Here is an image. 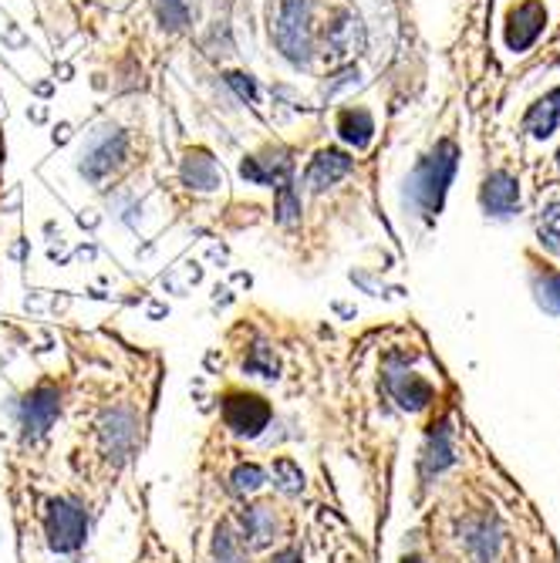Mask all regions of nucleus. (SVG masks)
<instances>
[{"label": "nucleus", "instance_id": "f257e3e1", "mask_svg": "<svg viewBox=\"0 0 560 563\" xmlns=\"http://www.w3.org/2000/svg\"><path fill=\"white\" fill-rule=\"evenodd\" d=\"M455 169H460V148H455V142L442 139L413 169L409 183H405V202H413V210L426 220L439 217L446 192L455 179Z\"/></svg>", "mask_w": 560, "mask_h": 563}, {"label": "nucleus", "instance_id": "f03ea898", "mask_svg": "<svg viewBox=\"0 0 560 563\" xmlns=\"http://www.w3.org/2000/svg\"><path fill=\"white\" fill-rule=\"evenodd\" d=\"M274 41L281 55L304 68L311 62V8L308 0H281L274 14Z\"/></svg>", "mask_w": 560, "mask_h": 563}, {"label": "nucleus", "instance_id": "7ed1b4c3", "mask_svg": "<svg viewBox=\"0 0 560 563\" xmlns=\"http://www.w3.org/2000/svg\"><path fill=\"white\" fill-rule=\"evenodd\" d=\"M44 533H47V547L55 553H75L85 543L88 533V514L85 506L75 499H51L47 506V520H44Z\"/></svg>", "mask_w": 560, "mask_h": 563}, {"label": "nucleus", "instance_id": "20e7f679", "mask_svg": "<svg viewBox=\"0 0 560 563\" xmlns=\"http://www.w3.org/2000/svg\"><path fill=\"white\" fill-rule=\"evenodd\" d=\"M223 422L240 439H257L271 422V405L261 395L250 391H230L223 398Z\"/></svg>", "mask_w": 560, "mask_h": 563}, {"label": "nucleus", "instance_id": "39448f33", "mask_svg": "<svg viewBox=\"0 0 560 563\" xmlns=\"http://www.w3.org/2000/svg\"><path fill=\"white\" fill-rule=\"evenodd\" d=\"M62 412V391L55 385H37L18 401V422L24 439H41L51 426H55Z\"/></svg>", "mask_w": 560, "mask_h": 563}, {"label": "nucleus", "instance_id": "423d86ee", "mask_svg": "<svg viewBox=\"0 0 560 563\" xmlns=\"http://www.w3.org/2000/svg\"><path fill=\"white\" fill-rule=\"evenodd\" d=\"M125 159V135L119 129H106L101 135H95L81 156V173L91 183H101L109 173H116Z\"/></svg>", "mask_w": 560, "mask_h": 563}, {"label": "nucleus", "instance_id": "0eeeda50", "mask_svg": "<svg viewBox=\"0 0 560 563\" xmlns=\"http://www.w3.org/2000/svg\"><path fill=\"white\" fill-rule=\"evenodd\" d=\"M101 449L112 459V463H125V459L135 452V442H139V422L129 408H112V412L101 416Z\"/></svg>", "mask_w": 560, "mask_h": 563}, {"label": "nucleus", "instance_id": "6e6552de", "mask_svg": "<svg viewBox=\"0 0 560 563\" xmlns=\"http://www.w3.org/2000/svg\"><path fill=\"white\" fill-rule=\"evenodd\" d=\"M543 27H547V11H543V4H540V0H527V4L514 8L510 18H506V31H503L506 47L517 51V55H524L527 47L537 44V37L543 34Z\"/></svg>", "mask_w": 560, "mask_h": 563}, {"label": "nucleus", "instance_id": "1a4fd4ad", "mask_svg": "<svg viewBox=\"0 0 560 563\" xmlns=\"http://www.w3.org/2000/svg\"><path fill=\"white\" fill-rule=\"evenodd\" d=\"M480 202H483V210L486 217H496V220H506V217H514L520 210V183L510 176V173H490L483 179V189H480Z\"/></svg>", "mask_w": 560, "mask_h": 563}, {"label": "nucleus", "instance_id": "9d476101", "mask_svg": "<svg viewBox=\"0 0 560 563\" xmlns=\"http://www.w3.org/2000/svg\"><path fill=\"white\" fill-rule=\"evenodd\" d=\"M385 388H388V395L405 408V412H422V408L432 401V385L422 378V375H416V372H409V368H395L392 362H388V368H385Z\"/></svg>", "mask_w": 560, "mask_h": 563}, {"label": "nucleus", "instance_id": "9b49d317", "mask_svg": "<svg viewBox=\"0 0 560 563\" xmlns=\"http://www.w3.org/2000/svg\"><path fill=\"white\" fill-rule=\"evenodd\" d=\"M351 166H354V159L348 156V152H341V148H321L318 156L311 159L308 173H304V179H308V186L315 192H325L334 183H341L351 173Z\"/></svg>", "mask_w": 560, "mask_h": 563}, {"label": "nucleus", "instance_id": "f8f14e48", "mask_svg": "<svg viewBox=\"0 0 560 563\" xmlns=\"http://www.w3.org/2000/svg\"><path fill=\"white\" fill-rule=\"evenodd\" d=\"M183 183L189 189H199V192H213L223 186V173H220V163L210 156L207 148H193L189 156L183 159Z\"/></svg>", "mask_w": 560, "mask_h": 563}, {"label": "nucleus", "instance_id": "ddd939ff", "mask_svg": "<svg viewBox=\"0 0 560 563\" xmlns=\"http://www.w3.org/2000/svg\"><path fill=\"white\" fill-rule=\"evenodd\" d=\"M455 463V452H452V435H449V426H432L429 439H426V449H422V473L426 476H439L442 470H449Z\"/></svg>", "mask_w": 560, "mask_h": 563}, {"label": "nucleus", "instance_id": "4468645a", "mask_svg": "<svg viewBox=\"0 0 560 563\" xmlns=\"http://www.w3.org/2000/svg\"><path fill=\"white\" fill-rule=\"evenodd\" d=\"M560 125V88H553L550 95H543L540 101H534L527 119H524V129L534 135V139H547L553 135Z\"/></svg>", "mask_w": 560, "mask_h": 563}, {"label": "nucleus", "instance_id": "2eb2a0df", "mask_svg": "<svg viewBox=\"0 0 560 563\" xmlns=\"http://www.w3.org/2000/svg\"><path fill=\"white\" fill-rule=\"evenodd\" d=\"M328 47L334 51L338 58L351 55V51L362 47V21L351 18V14H341L331 27H328Z\"/></svg>", "mask_w": 560, "mask_h": 563}, {"label": "nucleus", "instance_id": "dca6fc26", "mask_svg": "<svg viewBox=\"0 0 560 563\" xmlns=\"http://www.w3.org/2000/svg\"><path fill=\"white\" fill-rule=\"evenodd\" d=\"M338 132L344 142H351L354 148H365L372 142V132H375V122L365 109H344L338 115Z\"/></svg>", "mask_w": 560, "mask_h": 563}, {"label": "nucleus", "instance_id": "f3484780", "mask_svg": "<svg viewBox=\"0 0 560 563\" xmlns=\"http://www.w3.org/2000/svg\"><path fill=\"white\" fill-rule=\"evenodd\" d=\"M243 530L250 537V547H267L274 540V530H277V520L267 506H250L243 514Z\"/></svg>", "mask_w": 560, "mask_h": 563}, {"label": "nucleus", "instance_id": "a211bd4d", "mask_svg": "<svg viewBox=\"0 0 560 563\" xmlns=\"http://www.w3.org/2000/svg\"><path fill=\"white\" fill-rule=\"evenodd\" d=\"M243 372H250V375H261V378H277V372H281V365H277V354L267 347V344H257L250 351V357L243 362Z\"/></svg>", "mask_w": 560, "mask_h": 563}, {"label": "nucleus", "instance_id": "6ab92c4d", "mask_svg": "<svg viewBox=\"0 0 560 563\" xmlns=\"http://www.w3.org/2000/svg\"><path fill=\"white\" fill-rule=\"evenodd\" d=\"M537 230H540V243L550 253H560V202H550V207H543Z\"/></svg>", "mask_w": 560, "mask_h": 563}, {"label": "nucleus", "instance_id": "aec40b11", "mask_svg": "<svg viewBox=\"0 0 560 563\" xmlns=\"http://www.w3.org/2000/svg\"><path fill=\"white\" fill-rule=\"evenodd\" d=\"M213 563H243V550L237 543V537L230 533L227 523L217 527V537H213Z\"/></svg>", "mask_w": 560, "mask_h": 563}, {"label": "nucleus", "instance_id": "412c9836", "mask_svg": "<svg viewBox=\"0 0 560 563\" xmlns=\"http://www.w3.org/2000/svg\"><path fill=\"white\" fill-rule=\"evenodd\" d=\"M160 21L169 31H183L193 21V4L189 0H160Z\"/></svg>", "mask_w": 560, "mask_h": 563}, {"label": "nucleus", "instance_id": "4be33fe9", "mask_svg": "<svg viewBox=\"0 0 560 563\" xmlns=\"http://www.w3.org/2000/svg\"><path fill=\"white\" fill-rule=\"evenodd\" d=\"M297 217H300V199L290 183H281L277 186V223L290 227V223H297Z\"/></svg>", "mask_w": 560, "mask_h": 563}, {"label": "nucleus", "instance_id": "5701e85b", "mask_svg": "<svg viewBox=\"0 0 560 563\" xmlns=\"http://www.w3.org/2000/svg\"><path fill=\"white\" fill-rule=\"evenodd\" d=\"M274 476H277L281 489L290 493V496L304 489V473H300V466L294 463V459H277V463H274Z\"/></svg>", "mask_w": 560, "mask_h": 563}, {"label": "nucleus", "instance_id": "b1692460", "mask_svg": "<svg viewBox=\"0 0 560 563\" xmlns=\"http://www.w3.org/2000/svg\"><path fill=\"white\" fill-rule=\"evenodd\" d=\"M537 300L547 314H560V274H547L537 280Z\"/></svg>", "mask_w": 560, "mask_h": 563}, {"label": "nucleus", "instance_id": "393cba45", "mask_svg": "<svg viewBox=\"0 0 560 563\" xmlns=\"http://www.w3.org/2000/svg\"><path fill=\"white\" fill-rule=\"evenodd\" d=\"M264 486V470L261 466H237L233 470V489L237 493H253Z\"/></svg>", "mask_w": 560, "mask_h": 563}, {"label": "nucleus", "instance_id": "a878e982", "mask_svg": "<svg viewBox=\"0 0 560 563\" xmlns=\"http://www.w3.org/2000/svg\"><path fill=\"white\" fill-rule=\"evenodd\" d=\"M230 85H233L243 98H250V101L257 98V88H253V81H250L246 75H230Z\"/></svg>", "mask_w": 560, "mask_h": 563}, {"label": "nucleus", "instance_id": "bb28decb", "mask_svg": "<svg viewBox=\"0 0 560 563\" xmlns=\"http://www.w3.org/2000/svg\"><path fill=\"white\" fill-rule=\"evenodd\" d=\"M271 563H300V553L297 550H281V553H274Z\"/></svg>", "mask_w": 560, "mask_h": 563}, {"label": "nucleus", "instance_id": "cd10ccee", "mask_svg": "<svg viewBox=\"0 0 560 563\" xmlns=\"http://www.w3.org/2000/svg\"><path fill=\"white\" fill-rule=\"evenodd\" d=\"M402 563H422V560H419V556H405Z\"/></svg>", "mask_w": 560, "mask_h": 563}, {"label": "nucleus", "instance_id": "c85d7f7f", "mask_svg": "<svg viewBox=\"0 0 560 563\" xmlns=\"http://www.w3.org/2000/svg\"><path fill=\"white\" fill-rule=\"evenodd\" d=\"M0 159H4V142H0Z\"/></svg>", "mask_w": 560, "mask_h": 563}, {"label": "nucleus", "instance_id": "c756f323", "mask_svg": "<svg viewBox=\"0 0 560 563\" xmlns=\"http://www.w3.org/2000/svg\"><path fill=\"white\" fill-rule=\"evenodd\" d=\"M557 166H560V152H557Z\"/></svg>", "mask_w": 560, "mask_h": 563}]
</instances>
